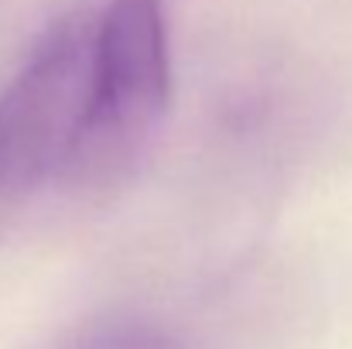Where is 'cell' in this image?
<instances>
[{"label":"cell","instance_id":"obj_1","mask_svg":"<svg viewBox=\"0 0 352 349\" xmlns=\"http://www.w3.org/2000/svg\"><path fill=\"white\" fill-rule=\"evenodd\" d=\"M171 100L164 0H110L96 14L93 110L69 182L107 185L147 151Z\"/></svg>","mask_w":352,"mask_h":349},{"label":"cell","instance_id":"obj_2","mask_svg":"<svg viewBox=\"0 0 352 349\" xmlns=\"http://www.w3.org/2000/svg\"><path fill=\"white\" fill-rule=\"evenodd\" d=\"M96 17L55 21L0 96V185L41 189L69 182L93 110Z\"/></svg>","mask_w":352,"mask_h":349},{"label":"cell","instance_id":"obj_3","mask_svg":"<svg viewBox=\"0 0 352 349\" xmlns=\"http://www.w3.org/2000/svg\"><path fill=\"white\" fill-rule=\"evenodd\" d=\"M58 349H185L168 329L140 315H107L79 332H72Z\"/></svg>","mask_w":352,"mask_h":349}]
</instances>
